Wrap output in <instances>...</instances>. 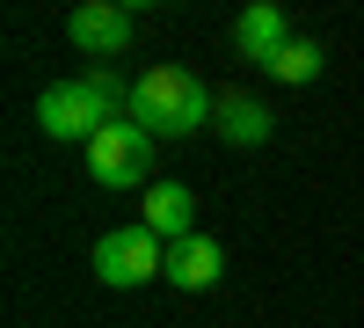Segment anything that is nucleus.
Segmentation results:
<instances>
[{
    "mask_svg": "<svg viewBox=\"0 0 364 328\" xmlns=\"http://www.w3.org/2000/svg\"><path fill=\"white\" fill-rule=\"evenodd\" d=\"M190 219H197V197L182 183H154L146 190V226H154L161 241H190Z\"/></svg>",
    "mask_w": 364,
    "mask_h": 328,
    "instance_id": "nucleus-9",
    "label": "nucleus"
},
{
    "mask_svg": "<svg viewBox=\"0 0 364 328\" xmlns=\"http://www.w3.org/2000/svg\"><path fill=\"white\" fill-rule=\"evenodd\" d=\"M211 132H219L226 146H262L269 132H277V110L255 102V95H219V117H211Z\"/></svg>",
    "mask_w": 364,
    "mask_h": 328,
    "instance_id": "nucleus-8",
    "label": "nucleus"
},
{
    "mask_svg": "<svg viewBox=\"0 0 364 328\" xmlns=\"http://www.w3.org/2000/svg\"><path fill=\"white\" fill-rule=\"evenodd\" d=\"M124 117L139 132H154V139H190V132H204L219 117V95L182 66H154V73L132 80V110Z\"/></svg>",
    "mask_w": 364,
    "mask_h": 328,
    "instance_id": "nucleus-1",
    "label": "nucleus"
},
{
    "mask_svg": "<svg viewBox=\"0 0 364 328\" xmlns=\"http://www.w3.org/2000/svg\"><path fill=\"white\" fill-rule=\"evenodd\" d=\"M284 44H291V15L277 8V0H255V8H240V15H233V51H240V58L269 66Z\"/></svg>",
    "mask_w": 364,
    "mask_h": 328,
    "instance_id": "nucleus-6",
    "label": "nucleus"
},
{
    "mask_svg": "<svg viewBox=\"0 0 364 328\" xmlns=\"http://www.w3.org/2000/svg\"><path fill=\"white\" fill-rule=\"evenodd\" d=\"M87 175H95L102 190H139L146 175H154V132H139L132 117H117L87 139Z\"/></svg>",
    "mask_w": 364,
    "mask_h": 328,
    "instance_id": "nucleus-3",
    "label": "nucleus"
},
{
    "mask_svg": "<svg viewBox=\"0 0 364 328\" xmlns=\"http://www.w3.org/2000/svg\"><path fill=\"white\" fill-rule=\"evenodd\" d=\"M269 80H277V88H314L321 73H328V51L314 44V37H291L277 58H269V66H262Z\"/></svg>",
    "mask_w": 364,
    "mask_h": 328,
    "instance_id": "nucleus-10",
    "label": "nucleus"
},
{
    "mask_svg": "<svg viewBox=\"0 0 364 328\" xmlns=\"http://www.w3.org/2000/svg\"><path fill=\"white\" fill-rule=\"evenodd\" d=\"M226 277V248L211 233H190V241H168V285L175 292H211Z\"/></svg>",
    "mask_w": 364,
    "mask_h": 328,
    "instance_id": "nucleus-7",
    "label": "nucleus"
},
{
    "mask_svg": "<svg viewBox=\"0 0 364 328\" xmlns=\"http://www.w3.org/2000/svg\"><path fill=\"white\" fill-rule=\"evenodd\" d=\"M95 277L102 285H117V292H132V285H154V277H168V241L154 226H109L102 241H95Z\"/></svg>",
    "mask_w": 364,
    "mask_h": 328,
    "instance_id": "nucleus-2",
    "label": "nucleus"
},
{
    "mask_svg": "<svg viewBox=\"0 0 364 328\" xmlns=\"http://www.w3.org/2000/svg\"><path fill=\"white\" fill-rule=\"evenodd\" d=\"M66 37L87 58H117V51L132 44V8H124V0H87V8L66 15Z\"/></svg>",
    "mask_w": 364,
    "mask_h": 328,
    "instance_id": "nucleus-5",
    "label": "nucleus"
},
{
    "mask_svg": "<svg viewBox=\"0 0 364 328\" xmlns=\"http://www.w3.org/2000/svg\"><path fill=\"white\" fill-rule=\"evenodd\" d=\"M37 125H44L51 139H80V146H87L102 125H117V110H109L87 80H58V88L37 95Z\"/></svg>",
    "mask_w": 364,
    "mask_h": 328,
    "instance_id": "nucleus-4",
    "label": "nucleus"
}]
</instances>
